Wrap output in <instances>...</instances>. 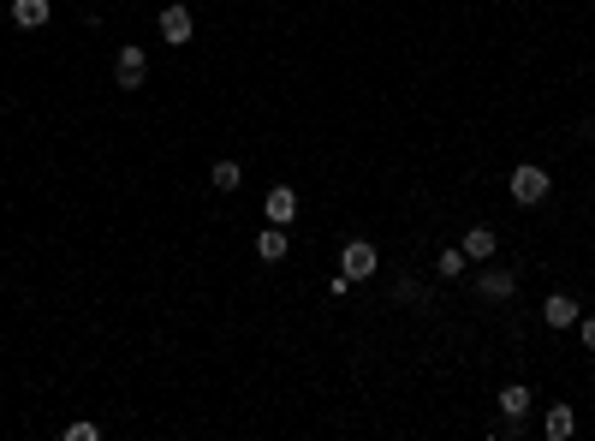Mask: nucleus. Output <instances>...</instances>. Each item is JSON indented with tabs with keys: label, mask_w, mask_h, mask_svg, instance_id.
Listing matches in <instances>:
<instances>
[{
	"label": "nucleus",
	"mask_w": 595,
	"mask_h": 441,
	"mask_svg": "<svg viewBox=\"0 0 595 441\" xmlns=\"http://www.w3.org/2000/svg\"><path fill=\"white\" fill-rule=\"evenodd\" d=\"M554 191V180H548V167H536V161H524V167H512V197L524 203V209H536V203Z\"/></svg>",
	"instance_id": "1"
},
{
	"label": "nucleus",
	"mask_w": 595,
	"mask_h": 441,
	"mask_svg": "<svg viewBox=\"0 0 595 441\" xmlns=\"http://www.w3.org/2000/svg\"><path fill=\"white\" fill-rule=\"evenodd\" d=\"M376 245L369 239H352L345 245V251H339V275H345V281H369V275H376Z\"/></svg>",
	"instance_id": "2"
},
{
	"label": "nucleus",
	"mask_w": 595,
	"mask_h": 441,
	"mask_svg": "<svg viewBox=\"0 0 595 441\" xmlns=\"http://www.w3.org/2000/svg\"><path fill=\"white\" fill-rule=\"evenodd\" d=\"M114 78L125 84V90H138V84L149 78V54H143V48H119V60H114Z\"/></svg>",
	"instance_id": "3"
},
{
	"label": "nucleus",
	"mask_w": 595,
	"mask_h": 441,
	"mask_svg": "<svg viewBox=\"0 0 595 441\" xmlns=\"http://www.w3.org/2000/svg\"><path fill=\"white\" fill-rule=\"evenodd\" d=\"M191 30H197V19H191V6H185V0L161 12V36L173 42V48H178V42H191Z\"/></svg>",
	"instance_id": "4"
},
{
	"label": "nucleus",
	"mask_w": 595,
	"mask_h": 441,
	"mask_svg": "<svg viewBox=\"0 0 595 441\" xmlns=\"http://www.w3.org/2000/svg\"><path fill=\"white\" fill-rule=\"evenodd\" d=\"M262 209H268V220H274V227H292V220H298V191H292V185H274Z\"/></svg>",
	"instance_id": "5"
},
{
	"label": "nucleus",
	"mask_w": 595,
	"mask_h": 441,
	"mask_svg": "<svg viewBox=\"0 0 595 441\" xmlns=\"http://www.w3.org/2000/svg\"><path fill=\"white\" fill-rule=\"evenodd\" d=\"M12 24L19 30H42L48 24V0H12Z\"/></svg>",
	"instance_id": "6"
},
{
	"label": "nucleus",
	"mask_w": 595,
	"mask_h": 441,
	"mask_svg": "<svg viewBox=\"0 0 595 441\" xmlns=\"http://www.w3.org/2000/svg\"><path fill=\"white\" fill-rule=\"evenodd\" d=\"M542 317H548V328H572V322H577V299H566V293H554V299L542 304Z\"/></svg>",
	"instance_id": "7"
},
{
	"label": "nucleus",
	"mask_w": 595,
	"mask_h": 441,
	"mask_svg": "<svg viewBox=\"0 0 595 441\" xmlns=\"http://www.w3.org/2000/svg\"><path fill=\"white\" fill-rule=\"evenodd\" d=\"M476 286H482V299H512V269H482V281H476Z\"/></svg>",
	"instance_id": "8"
},
{
	"label": "nucleus",
	"mask_w": 595,
	"mask_h": 441,
	"mask_svg": "<svg viewBox=\"0 0 595 441\" xmlns=\"http://www.w3.org/2000/svg\"><path fill=\"white\" fill-rule=\"evenodd\" d=\"M530 388H524V381H512V388H500V412H506V418H524V412H530Z\"/></svg>",
	"instance_id": "9"
},
{
	"label": "nucleus",
	"mask_w": 595,
	"mask_h": 441,
	"mask_svg": "<svg viewBox=\"0 0 595 441\" xmlns=\"http://www.w3.org/2000/svg\"><path fill=\"white\" fill-rule=\"evenodd\" d=\"M257 257L262 262H280V257H286V227H274V220H268V233L257 239Z\"/></svg>",
	"instance_id": "10"
},
{
	"label": "nucleus",
	"mask_w": 595,
	"mask_h": 441,
	"mask_svg": "<svg viewBox=\"0 0 595 441\" xmlns=\"http://www.w3.org/2000/svg\"><path fill=\"white\" fill-rule=\"evenodd\" d=\"M464 257H495V233H488V227H471V233H464Z\"/></svg>",
	"instance_id": "11"
},
{
	"label": "nucleus",
	"mask_w": 595,
	"mask_h": 441,
	"mask_svg": "<svg viewBox=\"0 0 595 441\" xmlns=\"http://www.w3.org/2000/svg\"><path fill=\"white\" fill-rule=\"evenodd\" d=\"M572 405H554V412H548V423H542V429H548V441H566V436H572Z\"/></svg>",
	"instance_id": "12"
},
{
	"label": "nucleus",
	"mask_w": 595,
	"mask_h": 441,
	"mask_svg": "<svg viewBox=\"0 0 595 441\" xmlns=\"http://www.w3.org/2000/svg\"><path fill=\"white\" fill-rule=\"evenodd\" d=\"M238 180H244L238 161H215V191H238Z\"/></svg>",
	"instance_id": "13"
},
{
	"label": "nucleus",
	"mask_w": 595,
	"mask_h": 441,
	"mask_svg": "<svg viewBox=\"0 0 595 441\" xmlns=\"http://www.w3.org/2000/svg\"><path fill=\"white\" fill-rule=\"evenodd\" d=\"M464 245H458V251H440V275H447V281H453V275H464Z\"/></svg>",
	"instance_id": "14"
},
{
	"label": "nucleus",
	"mask_w": 595,
	"mask_h": 441,
	"mask_svg": "<svg viewBox=\"0 0 595 441\" xmlns=\"http://www.w3.org/2000/svg\"><path fill=\"white\" fill-rule=\"evenodd\" d=\"M96 436H101L96 423H72V429H66V441H96Z\"/></svg>",
	"instance_id": "15"
},
{
	"label": "nucleus",
	"mask_w": 595,
	"mask_h": 441,
	"mask_svg": "<svg viewBox=\"0 0 595 441\" xmlns=\"http://www.w3.org/2000/svg\"><path fill=\"white\" fill-rule=\"evenodd\" d=\"M583 346H590V352H595V317L583 322Z\"/></svg>",
	"instance_id": "16"
}]
</instances>
